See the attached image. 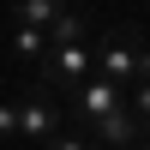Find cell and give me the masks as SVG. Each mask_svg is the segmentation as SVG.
Returning <instances> with one entry per match:
<instances>
[{
  "label": "cell",
  "mask_w": 150,
  "mask_h": 150,
  "mask_svg": "<svg viewBox=\"0 0 150 150\" xmlns=\"http://www.w3.org/2000/svg\"><path fill=\"white\" fill-rule=\"evenodd\" d=\"M60 132V96H48L42 84L18 96V144H48Z\"/></svg>",
  "instance_id": "cell-2"
},
{
  "label": "cell",
  "mask_w": 150,
  "mask_h": 150,
  "mask_svg": "<svg viewBox=\"0 0 150 150\" xmlns=\"http://www.w3.org/2000/svg\"><path fill=\"white\" fill-rule=\"evenodd\" d=\"M132 150H150V138H144V144H132Z\"/></svg>",
  "instance_id": "cell-12"
},
{
  "label": "cell",
  "mask_w": 150,
  "mask_h": 150,
  "mask_svg": "<svg viewBox=\"0 0 150 150\" xmlns=\"http://www.w3.org/2000/svg\"><path fill=\"white\" fill-rule=\"evenodd\" d=\"M72 108H78V120H84V126H96L102 114L126 108V90H120V84H108V78H84L78 90H72Z\"/></svg>",
  "instance_id": "cell-3"
},
{
  "label": "cell",
  "mask_w": 150,
  "mask_h": 150,
  "mask_svg": "<svg viewBox=\"0 0 150 150\" xmlns=\"http://www.w3.org/2000/svg\"><path fill=\"white\" fill-rule=\"evenodd\" d=\"M126 102H132L126 114H132V120H144V114H150V84H132V96H126Z\"/></svg>",
  "instance_id": "cell-10"
},
{
  "label": "cell",
  "mask_w": 150,
  "mask_h": 150,
  "mask_svg": "<svg viewBox=\"0 0 150 150\" xmlns=\"http://www.w3.org/2000/svg\"><path fill=\"white\" fill-rule=\"evenodd\" d=\"M42 150H96V144H90V132H84V126H78V132H66V126H60Z\"/></svg>",
  "instance_id": "cell-8"
},
{
  "label": "cell",
  "mask_w": 150,
  "mask_h": 150,
  "mask_svg": "<svg viewBox=\"0 0 150 150\" xmlns=\"http://www.w3.org/2000/svg\"><path fill=\"white\" fill-rule=\"evenodd\" d=\"M0 60H6V48H0Z\"/></svg>",
  "instance_id": "cell-13"
},
{
  "label": "cell",
  "mask_w": 150,
  "mask_h": 150,
  "mask_svg": "<svg viewBox=\"0 0 150 150\" xmlns=\"http://www.w3.org/2000/svg\"><path fill=\"white\" fill-rule=\"evenodd\" d=\"M90 144L96 150H132V144H144V132H138V120H132L126 108H114V114H102L90 126Z\"/></svg>",
  "instance_id": "cell-4"
},
{
  "label": "cell",
  "mask_w": 150,
  "mask_h": 150,
  "mask_svg": "<svg viewBox=\"0 0 150 150\" xmlns=\"http://www.w3.org/2000/svg\"><path fill=\"white\" fill-rule=\"evenodd\" d=\"M54 18H60L54 0H24V6H12V30H48Z\"/></svg>",
  "instance_id": "cell-6"
},
{
  "label": "cell",
  "mask_w": 150,
  "mask_h": 150,
  "mask_svg": "<svg viewBox=\"0 0 150 150\" xmlns=\"http://www.w3.org/2000/svg\"><path fill=\"white\" fill-rule=\"evenodd\" d=\"M96 78H108V84H120V90H126V78H138V60H144V36L138 30H108L102 36V48H96Z\"/></svg>",
  "instance_id": "cell-1"
},
{
  "label": "cell",
  "mask_w": 150,
  "mask_h": 150,
  "mask_svg": "<svg viewBox=\"0 0 150 150\" xmlns=\"http://www.w3.org/2000/svg\"><path fill=\"white\" fill-rule=\"evenodd\" d=\"M84 36H90V18H84V12H66V6H60V18L42 30V42H48V48H72V42H84Z\"/></svg>",
  "instance_id": "cell-5"
},
{
  "label": "cell",
  "mask_w": 150,
  "mask_h": 150,
  "mask_svg": "<svg viewBox=\"0 0 150 150\" xmlns=\"http://www.w3.org/2000/svg\"><path fill=\"white\" fill-rule=\"evenodd\" d=\"M138 132H144V138H150V114H144V120H138Z\"/></svg>",
  "instance_id": "cell-11"
},
{
  "label": "cell",
  "mask_w": 150,
  "mask_h": 150,
  "mask_svg": "<svg viewBox=\"0 0 150 150\" xmlns=\"http://www.w3.org/2000/svg\"><path fill=\"white\" fill-rule=\"evenodd\" d=\"M12 54L24 60V66H42V54H48V42H42V30H12Z\"/></svg>",
  "instance_id": "cell-7"
},
{
  "label": "cell",
  "mask_w": 150,
  "mask_h": 150,
  "mask_svg": "<svg viewBox=\"0 0 150 150\" xmlns=\"http://www.w3.org/2000/svg\"><path fill=\"white\" fill-rule=\"evenodd\" d=\"M0 144H18V102H0Z\"/></svg>",
  "instance_id": "cell-9"
}]
</instances>
